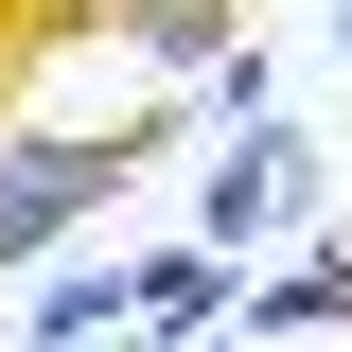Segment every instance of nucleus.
Masks as SVG:
<instances>
[{"label":"nucleus","instance_id":"obj_1","mask_svg":"<svg viewBox=\"0 0 352 352\" xmlns=\"http://www.w3.org/2000/svg\"><path fill=\"white\" fill-rule=\"evenodd\" d=\"M124 176H141V124H106V141L0 124V282H36L53 247H88V229L124 212Z\"/></svg>","mask_w":352,"mask_h":352},{"label":"nucleus","instance_id":"obj_5","mask_svg":"<svg viewBox=\"0 0 352 352\" xmlns=\"http://www.w3.org/2000/svg\"><path fill=\"white\" fill-rule=\"evenodd\" d=\"M335 53H352V0H335Z\"/></svg>","mask_w":352,"mask_h":352},{"label":"nucleus","instance_id":"obj_2","mask_svg":"<svg viewBox=\"0 0 352 352\" xmlns=\"http://www.w3.org/2000/svg\"><path fill=\"white\" fill-rule=\"evenodd\" d=\"M317 194H335V176H317L300 124H229L212 159H194V229H212L229 264H282V247L317 229Z\"/></svg>","mask_w":352,"mask_h":352},{"label":"nucleus","instance_id":"obj_4","mask_svg":"<svg viewBox=\"0 0 352 352\" xmlns=\"http://www.w3.org/2000/svg\"><path fill=\"white\" fill-rule=\"evenodd\" d=\"M176 352H264V335H176Z\"/></svg>","mask_w":352,"mask_h":352},{"label":"nucleus","instance_id":"obj_3","mask_svg":"<svg viewBox=\"0 0 352 352\" xmlns=\"http://www.w3.org/2000/svg\"><path fill=\"white\" fill-rule=\"evenodd\" d=\"M124 317H141V335H229V317H247V264H229L212 247V229H159V247H124Z\"/></svg>","mask_w":352,"mask_h":352}]
</instances>
